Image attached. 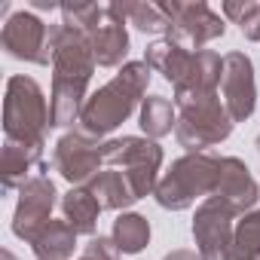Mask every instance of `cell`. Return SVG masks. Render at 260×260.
Instances as JSON below:
<instances>
[{"label": "cell", "mask_w": 260, "mask_h": 260, "mask_svg": "<svg viewBox=\"0 0 260 260\" xmlns=\"http://www.w3.org/2000/svg\"><path fill=\"white\" fill-rule=\"evenodd\" d=\"M49 52H52V89H49L52 128H71L74 122H80V113L89 101V83L98 68L92 40L68 25H49Z\"/></svg>", "instance_id": "cell-1"}, {"label": "cell", "mask_w": 260, "mask_h": 260, "mask_svg": "<svg viewBox=\"0 0 260 260\" xmlns=\"http://www.w3.org/2000/svg\"><path fill=\"white\" fill-rule=\"evenodd\" d=\"M150 77H153V71L144 61H125L113 74V80H107L101 89H95L89 95V101L80 113V132L107 141V135H113L135 110H141V104L147 98Z\"/></svg>", "instance_id": "cell-2"}, {"label": "cell", "mask_w": 260, "mask_h": 260, "mask_svg": "<svg viewBox=\"0 0 260 260\" xmlns=\"http://www.w3.org/2000/svg\"><path fill=\"white\" fill-rule=\"evenodd\" d=\"M46 128H52V113L43 86L28 74H13L4 95V135L7 141L46 147Z\"/></svg>", "instance_id": "cell-3"}, {"label": "cell", "mask_w": 260, "mask_h": 260, "mask_svg": "<svg viewBox=\"0 0 260 260\" xmlns=\"http://www.w3.org/2000/svg\"><path fill=\"white\" fill-rule=\"evenodd\" d=\"M220 156L214 153H184L172 162V169L159 178L153 199L166 211H187L196 199H208L217 190Z\"/></svg>", "instance_id": "cell-4"}, {"label": "cell", "mask_w": 260, "mask_h": 260, "mask_svg": "<svg viewBox=\"0 0 260 260\" xmlns=\"http://www.w3.org/2000/svg\"><path fill=\"white\" fill-rule=\"evenodd\" d=\"M162 147L159 141H150L144 135H122V138H107L104 144V166L119 169L128 184H132L135 196H153L159 184V169H162Z\"/></svg>", "instance_id": "cell-5"}, {"label": "cell", "mask_w": 260, "mask_h": 260, "mask_svg": "<svg viewBox=\"0 0 260 260\" xmlns=\"http://www.w3.org/2000/svg\"><path fill=\"white\" fill-rule=\"evenodd\" d=\"M233 119L223 107V98L214 95L208 101L190 104L178 110V125H175V138L187 153H211V147L223 144L233 135Z\"/></svg>", "instance_id": "cell-6"}, {"label": "cell", "mask_w": 260, "mask_h": 260, "mask_svg": "<svg viewBox=\"0 0 260 260\" xmlns=\"http://www.w3.org/2000/svg\"><path fill=\"white\" fill-rule=\"evenodd\" d=\"M166 16H169V34L166 40L181 43L184 49H205L208 43L220 40L226 34L223 16H217L208 4H184V0H159Z\"/></svg>", "instance_id": "cell-7"}, {"label": "cell", "mask_w": 260, "mask_h": 260, "mask_svg": "<svg viewBox=\"0 0 260 260\" xmlns=\"http://www.w3.org/2000/svg\"><path fill=\"white\" fill-rule=\"evenodd\" d=\"M104 144L107 141L92 138L80 128H71L52 147V169L71 187H86L104 169Z\"/></svg>", "instance_id": "cell-8"}, {"label": "cell", "mask_w": 260, "mask_h": 260, "mask_svg": "<svg viewBox=\"0 0 260 260\" xmlns=\"http://www.w3.org/2000/svg\"><path fill=\"white\" fill-rule=\"evenodd\" d=\"M236 208L226 205L220 196H208L199 202L193 214V242L202 260H226L236 233Z\"/></svg>", "instance_id": "cell-9"}, {"label": "cell", "mask_w": 260, "mask_h": 260, "mask_svg": "<svg viewBox=\"0 0 260 260\" xmlns=\"http://www.w3.org/2000/svg\"><path fill=\"white\" fill-rule=\"evenodd\" d=\"M0 46L4 52L16 61L25 64H37L46 68L52 64V52H49V25L31 13V10H19L4 22V31H0Z\"/></svg>", "instance_id": "cell-10"}, {"label": "cell", "mask_w": 260, "mask_h": 260, "mask_svg": "<svg viewBox=\"0 0 260 260\" xmlns=\"http://www.w3.org/2000/svg\"><path fill=\"white\" fill-rule=\"evenodd\" d=\"M220 98L233 122H245L257 110V80H254V61L248 52L233 49L223 55V80H220Z\"/></svg>", "instance_id": "cell-11"}, {"label": "cell", "mask_w": 260, "mask_h": 260, "mask_svg": "<svg viewBox=\"0 0 260 260\" xmlns=\"http://www.w3.org/2000/svg\"><path fill=\"white\" fill-rule=\"evenodd\" d=\"M58 190L46 175L31 178L22 190H19V202L13 211V236L22 239L25 245H31V239L52 220V208L58 205Z\"/></svg>", "instance_id": "cell-12"}, {"label": "cell", "mask_w": 260, "mask_h": 260, "mask_svg": "<svg viewBox=\"0 0 260 260\" xmlns=\"http://www.w3.org/2000/svg\"><path fill=\"white\" fill-rule=\"evenodd\" d=\"M220 80H223V58L214 52V49H196L190 55V64H187V74L181 77L175 89V107L184 110L190 104H199V101H208L214 95H220Z\"/></svg>", "instance_id": "cell-13"}, {"label": "cell", "mask_w": 260, "mask_h": 260, "mask_svg": "<svg viewBox=\"0 0 260 260\" xmlns=\"http://www.w3.org/2000/svg\"><path fill=\"white\" fill-rule=\"evenodd\" d=\"M214 196H220L226 205H233L236 214L242 217V214L254 211V205L260 199V184L251 178V169L239 156H220V175H217Z\"/></svg>", "instance_id": "cell-14"}, {"label": "cell", "mask_w": 260, "mask_h": 260, "mask_svg": "<svg viewBox=\"0 0 260 260\" xmlns=\"http://www.w3.org/2000/svg\"><path fill=\"white\" fill-rule=\"evenodd\" d=\"M46 162H43V147L37 144H19V141H7L4 138V156H0V181L4 190H22L31 178L43 175Z\"/></svg>", "instance_id": "cell-15"}, {"label": "cell", "mask_w": 260, "mask_h": 260, "mask_svg": "<svg viewBox=\"0 0 260 260\" xmlns=\"http://www.w3.org/2000/svg\"><path fill=\"white\" fill-rule=\"evenodd\" d=\"M86 187H89V193L98 199V205H101L104 211H119V214H122L128 205L138 202L132 184H128V178H125L119 169H101Z\"/></svg>", "instance_id": "cell-16"}, {"label": "cell", "mask_w": 260, "mask_h": 260, "mask_svg": "<svg viewBox=\"0 0 260 260\" xmlns=\"http://www.w3.org/2000/svg\"><path fill=\"white\" fill-rule=\"evenodd\" d=\"M92 52H95V64L98 68H122L125 64V55H128V31H125V22H116V19H107L92 37Z\"/></svg>", "instance_id": "cell-17"}, {"label": "cell", "mask_w": 260, "mask_h": 260, "mask_svg": "<svg viewBox=\"0 0 260 260\" xmlns=\"http://www.w3.org/2000/svg\"><path fill=\"white\" fill-rule=\"evenodd\" d=\"M61 214L64 220L77 230V236H95L98 233V214L104 211L98 205V199L89 193V187H71L64 196H61Z\"/></svg>", "instance_id": "cell-18"}, {"label": "cell", "mask_w": 260, "mask_h": 260, "mask_svg": "<svg viewBox=\"0 0 260 260\" xmlns=\"http://www.w3.org/2000/svg\"><path fill=\"white\" fill-rule=\"evenodd\" d=\"M77 248V230L61 217V220H49L34 239H31V251L37 260H71Z\"/></svg>", "instance_id": "cell-19"}, {"label": "cell", "mask_w": 260, "mask_h": 260, "mask_svg": "<svg viewBox=\"0 0 260 260\" xmlns=\"http://www.w3.org/2000/svg\"><path fill=\"white\" fill-rule=\"evenodd\" d=\"M190 55H193V49H184L181 43L156 40V43H150V46H147V52H144V64H147L153 74H162L172 86H178V83H181V77L187 74Z\"/></svg>", "instance_id": "cell-20"}, {"label": "cell", "mask_w": 260, "mask_h": 260, "mask_svg": "<svg viewBox=\"0 0 260 260\" xmlns=\"http://www.w3.org/2000/svg\"><path fill=\"white\" fill-rule=\"evenodd\" d=\"M138 125H141L144 138H150V141H159V138L172 135L175 125H178L175 101H169L166 95H147L141 110H138Z\"/></svg>", "instance_id": "cell-21"}, {"label": "cell", "mask_w": 260, "mask_h": 260, "mask_svg": "<svg viewBox=\"0 0 260 260\" xmlns=\"http://www.w3.org/2000/svg\"><path fill=\"white\" fill-rule=\"evenodd\" d=\"M110 239L116 242L119 254H141L150 245V220L138 211H122L113 220Z\"/></svg>", "instance_id": "cell-22"}, {"label": "cell", "mask_w": 260, "mask_h": 260, "mask_svg": "<svg viewBox=\"0 0 260 260\" xmlns=\"http://www.w3.org/2000/svg\"><path fill=\"white\" fill-rule=\"evenodd\" d=\"M226 260H260V208L242 214V220L236 223Z\"/></svg>", "instance_id": "cell-23"}, {"label": "cell", "mask_w": 260, "mask_h": 260, "mask_svg": "<svg viewBox=\"0 0 260 260\" xmlns=\"http://www.w3.org/2000/svg\"><path fill=\"white\" fill-rule=\"evenodd\" d=\"M61 25L92 37L107 22V4H61Z\"/></svg>", "instance_id": "cell-24"}, {"label": "cell", "mask_w": 260, "mask_h": 260, "mask_svg": "<svg viewBox=\"0 0 260 260\" xmlns=\"http://www.w3.org/2000/svg\"><path fill=\"white\" fill-rule=\"evenodd\" d=\"M80 260H119V248L110 236H92L89 245L83 248Z\"/></svg>", "instance_id": "cell-25"}, {"label": "cell", "mask_w": 260, "mask_h": 260, "mask_svg": "<svg viewBox=\"0 0 260 260\" xmlns=\"http://www.w3.org/2000/svg\"><path fill=\"white\" fill-rule=\"evenodd\" d=\"M239 31H242V37H245V40L260 43V4H254V7L248 10V16L239 22Z\"/></svg>", "instance_id": "cell-26"}, {"label": "cell", "mask_w": 260, "mask_h": 260, "mask_svg": "<svg viewBox=\"0 0 260 260\" xmlns=\"http://www.w3.org/2000/svg\"><path fill=\"white\" fill-rule=\"evenodd\" d=\"M254 4H251V0H226V4L220 7V13H223V19H230V22H242L245 16H248V10H251Z\"/></svg>", "instance_id": "cell-27"}, {"label": "cell", "mask_w": 260, "mask_h": 260, "mask_svg": "<svg viewBox=\"0 0 260 260\" xmlns=\"http://www.w3.org/2000/svg\"><path fill=\"white\" fill-rule=\"evenodd\" d=\"M162 260H202V254H199V251H190V248H175V251H169Z\"/></svg>", "instance_id": "cell-28"}, {"label": "cell", "mask_w": 260, "mask_h": 260, "mask_svg": "<svg viewBox=\"0 0 260 260\" xmlns=\"http://www.w3.org/2000/svg\"><path fill=\"white\" fill-rule=\"evenodd\" d=\"M52 10H61V4H55V0H31V13H52Z\"/></svg>", "instance_id": "cell-29"}, {"label": "cell", "mask_w": 260, "mask_h": 260, "mask_svg": "<svg viewBox=\"0 0 260 260\" xmlns=\"http://www.w3.org/2000/svg\"><path fill=\"white\" fill-rule=\"evenodd\" d=\"M0 260H19V257H16L10 248H4V251H0Z\"/></svg>", "instance_id": "cell-30"}, {"label": "cell", "mask_w": 260, "mask_h": 260, "mask_svg": "<svg viewBox=\"0 0 260 260\" xmlns=\"http://www.w3.org/2000/svg\"><path fill=\"white\" fill-rule=\"evenodd\" d=\"M254 147H257V153H260V135H257V138H254Z\"/></svg>", "instance_id": "cell-31"}]
</instances>
